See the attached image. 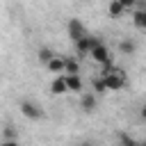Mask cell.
<instances>
[{
	"label": "cell",
	"instance_id": "obj_16",
	"mask_svg": "<svg viewBox=\"0 0 146 146\" xmlns=\"http://www.w3.org/2000/svg\"><path fill=\"white\" fill-rule=\"evenodd\" d=\"M94 89H96V94H105V91H107V89H105V82H103L100 78L94 80Z\"/></svg>",
	"mask_w": 146,
	"mask_h": 146
},
{
	"label": "cell",
	"instance_id": "obj_20",
	"mask_svg": "<svg viewBox=\"0 0 146 146\" xmlns=\"http://www.w3.org/2000/svg\"><path fill=\"white\" fill-rule=\"evenodd\" d=\"M80 146H94V144H91V141H82Z\"/></svg>",
	"mask_w": 146,
	"mask_h": 146
},
{
	"label": "cell",
	"instance_id": "obj_17",
	"mask_svg": "<svg viewBox=\"0 0 146 146\" xmlns=\"http://www.w3.org/2000/svg\"><path fill=\"white\" fill-rule=\"evenodd\" d=\"M5 139H18V137H16V130H14L11 125L5 128Z\"/></svg>",
	"mask_w": 146,
	"mask_h": 146
},
{
	"label": "cell",
	"instance_id": "obj_11",
	"mask_svg": "<svg viewBox=\"0 0 146 146\" xmlns=\"http://www.w3.org/2000/svg\"><path fill=\"white\" fill-rule=\"evenodd\" d=\"M123 11H125V7L121 5V0H112V2H110V7H107V14H110L112 18L123 16Z\"/></svg>",
	"mask_w": 146,
	"mask_h": 146
},
{
	"label": "cell",
	"instance_id": "obj_21",
	"mask_svg": "<svg viewBox=\"0 0 146 146\" xmlns=\"http://www.w3.org/2000/svg\"><path fill=\"white\" fill-rule=\"evenodd\" d=\"M141 146H146V144H141Z\"/></svg>",
	"mask_w": 146,
	"mask_h": 146
},
{
	"label": "cell",
	"instance_id": "obj_2",
	"mask_svg": "<svg viewBox=\"0 0 146 146\" xmlns=\"http://www.w3.org/2000/svg\"><path fill=\"white\" fill-rule=\"evenodd\" d=\"M18 110H21V114H23L25 119H32V121H36V119H41V116H43L41 105H39V103H34V100H21Z\"/></svg>",
	"mask_w": 146,
	"mask_h": 146
},
{
	"label": "cell",
	"instance_id": "obj_8",
	"mask_svg": "<svg viewBox=\"0 0 146 146\" xmlns=\"http://www.w3.org/2000/svg\"><path fill=\"white\" fill-rule=\"evenodd\" d=\"M50 91L55 94V96H64V94H68V89H66V80H64V75H57L52 82H50Z\"/></svg>",
	"mask_w": 146,
	"mask_h": 146
},
{
	"label": "cell",
	"instance_id": "obj_1",
	"mask_svg": "<svg viewBox=\"0 0 146 146\" xmlns=\"http://www.w3.org/2000/svg\"><path fill=\"white\" fill-rule=\"evenodd\" d=\"M98 78L105 82V89H107V91H119V89H123L125 82H128L125 71L119 68V66H114V64L100 66V75H98Z\"/></svg>",
	"mask_w": 146,
	"mask_h": 146
},
{
	"label": "cell",
	"instance_id": "obj_9",
	"mask_svg": "<svg viewBox=\"0 0 146 146\" xmlns=\"http://www.w3.org/2000/svg\"><path fill=\"white\" fill-rule=\"evenodd\" d=\"M64 73L66 75H80V62L75 57H64Z\"/></svg>",
	"mask_w": 146,
	"mask_h": 146
},
{
	"label": "cell",
	"instance_id": "obj_6",
	"mask_svg": "<svg viewBox=\"0 0 146 146\" xmlns=\"http://www.w3.org/2000/svg\"><path fill=\"white\" fill-rule=\"evenodd\" d=\"M135 14H132V23L139 30H146V2H135Z\"/></svg>",
	"mask_w": 146,
	"mask_h": 146
},
{
	"label": "cell",
	"instance_id": "obj_5",
	"mask_svg": "<svg viewBox=\"0 0 146 146\" xmlns=\"http://www.w3.org/2000/svg\"><path fill=\"white\" fill-rule=\"evenodd\" d=\"M98 43H100V39H98V36L87 34V36H82L80 41H75V50H78L80 55H89V52H91V48H96Z\"/></svg>",
	"mask_w": 146,
	"mask_h": 146
},
{
	"label": "cell",
	"instance_id": "obj_19",
	"mask_svg": "<svg viewBox=\"0 0 146 146\" xmlns=\"http://www.w3.org/2000/svg\"><path fill=\"white\" fill-rule=\"evenodd\" d=\"M139 116L146 121V105H141V110H139Z\"/></svg>",
	"mask_w": 146,
	"mask_h": 146
},
{
	"label": "cell",
	"instance_id": "obj_14",
	"mask_svg": "<svg viewBox=\"0 0 146 146\" xmlns=\"http://www.w3.org/2000/svg\"><path fill=\"white\" fill-rule=\"evenodd\" d=\"M36 57H39V62H41V64H48V62L55 57V52H52L50 48H41V50L36 52Z\"/></svg>",
	"mask_w": 146,
	"mask_h": 146
},
{
	"label": "cell",
	"instance_id": "obj_18",
	"mask_svg": "<svg viewBox=\"0 0 146 146\" xmlns=\"http://www.w3.org/2000/svg\"><path fill=\"white\" fill-rule=\"evenodd\" d=\"M0 146H21V144H18V139H2Z\"/></svg>",
	"mask_w": 146,
	"mask_h": 146
},
{
	"label": "cell",
	"instance_id": "obj_7",
	"mask_svg": "<svg viewBox=\"0 0 146 146\" xmlns=\"http://www.w3.org/2000/svg\"><path fill=\"white\" fill-rule=\"evenodd\" d=\"M96 103H98V100H96V94H91V91H89V94H84V96L80 98V107H82V112H84V114L96 112Z\"/></svg>",
	"mask_w": 146,
	"mask_h": 146
},
{
	"label": "cell",
	"instance_id": "obj_3",
	"mask_svg": "<svg viewBox=\"0 0 146 146\" xmlns=\"http://www.w3.org/2000/svg\"><path fill=\"white\" fill-rule=\"evenodd\" d=\"M91 59L94 62H98L100 66H110V64H114V59H112V55H110V48L105 46V43H98L96 48H91Z\"/></svg>",
	"mask_w": 146,
	"mask_h": 146
},
{
	"label": "cell",
	"instance_id": "obj_13",
	"mask_svg": "<svg viewBox=\"0 0 146 146\" xmlns=\"http://www.w3.org/2000/svg\"><path fill=\"white\" fill-rule=\"evenodd\" d=\"M46 68L48 71H52V73H64V57H52L48 64H46Z\"/></svg>",
	"mask_w": 146,
	"mask_h": 146
},
{
	"label": "cell",
	"instance_id": "obj_12",
	"mask_svg": "<svg viewBox=\"0 0 146 146\" xmlns=\"http://www.w3.org/2000/svg\"><path fill=\"white\" fill-rule=\"evenodd\" d=\"M137 50V43L132 41V39H123V41H119V52L121 55H132Z\"/></svg>",
	"mask_w": 146,
	"mask_h": 146
},
{
	"label": "cell",
	"instance_id": "obj_4",
	"mask_svg": "<svg viewBox=\"0 0 146 146\" xmlns=\"http://www.w3.org/2000/svg\"><path fill=\"white\" fill-rule=\"evenodd\" d=\"M66 30H68V36H71V41H73V43L89 34V32L84 30V25H82V21H80V18H71V21H68V25H66Z\"/></svg>",
	"mask_w": 146,
	"mask_h": 146
},
{
	"label": "cell",
	"instance_id": "obj_15",
	"mask_svg": "<svg viewBox=\"0 0 146 146\" xmlns=\"http://www.w3.org/2000/svg\"><path fill=\"white\" fill-rule=\"evenodd\" d=\"M119 144H121V146H141L135 137H130V135H125V132L119 135Z\"/></svg>",
	"mask_w": 146,
	"mask_h": 146
},
{
	"label": "cell",
	"instance_id": "obj_10",
	"mask_svg": "<svg viewBox=\"0 0 146 146\" xmlns=\"http://www.w3.org/2000/svg\"><path fill=\"white\" fill-rule=\"evenodd\" d=\"M64 80H66V89H68V91H82V80H80V75H64Z\"/></svg>",
	"mask_w": 146,
	"mask_h": 146
}]
</instances>
